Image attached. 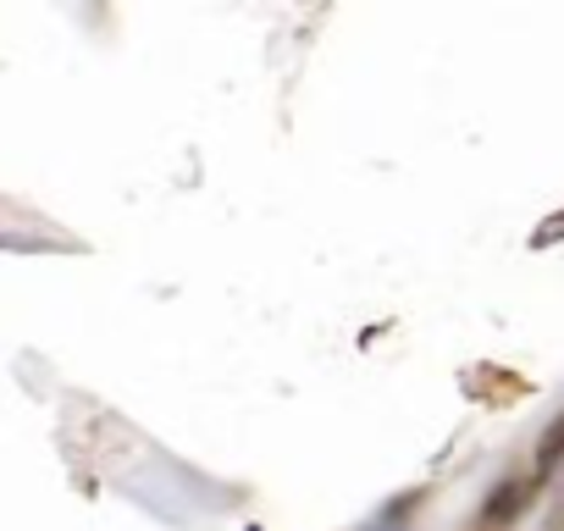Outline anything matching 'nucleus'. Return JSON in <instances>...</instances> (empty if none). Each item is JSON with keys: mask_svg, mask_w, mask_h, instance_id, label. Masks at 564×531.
I'll use <instances>...</instances> for the list:
<instances>
[]
</instances>
